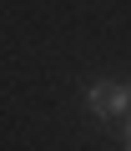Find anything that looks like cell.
<instances>
[{
  "label": "cell",
  "mask_w": 131,
  "mask_h": 151,
  "mask_svg": "<svg viewBox=\"0 0 131 151\" xmlns=\"http://www.w3.org/2000/svg\"><path fill=\"white\" fill-rule=\"evenodd\" d=\"M126 151H131V121H126Z\"/></svg>",
  "instance_id": "cell-2"
},
{
  "label": "cell",
  "mask_w": 131,
  "mask_h": 151,
  "mask_svg": "<svg viewBox=\"0 0 131 151\" xmlns=\"http://www.w3.org/2000/svg\"><path fill=\"white\" fill-rule=\"evenodd\" d=\"M86 106H91V116L116 121V116H126V111H131V86H121V81H101V86H91V91H86Z\"/></svg>",
  "instance_id": "cell-1"
}]
</instances>
